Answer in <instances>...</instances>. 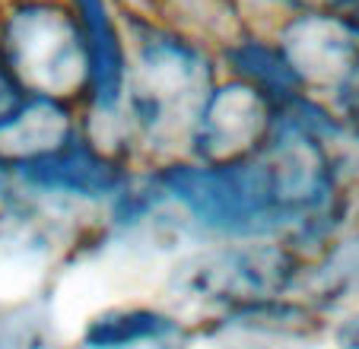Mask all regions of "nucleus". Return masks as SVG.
<instances>
[{
	"label": "nucleus",
	"mask_w": 359,
	"mask_h": 349,
	"mask_svg": "<svg viewBox=\"0 0 359 349\" xmlns=\"http://www.w3.org/2000/svg\"><path fill=\"white\" fill-rule=\"evenodd\" d=\"M334 343H337V349H359V311L340 324Z\"/></svg>",
	"instance_id": "f8f14e48"
},
{
	"label": "nucleus",
	"mask_w": 359,
	"mask_h": 349,
	"mask_svg": "<svg viewBox=\"0 0 359 349\" xmlns=\"http://www.w3.org/2000/svg\"><path fill=\"white\" fill-rule=\"evenodd\" d=\"M0 64L35 99H70L89 86V48L80 16L51 4H26L0 29Z\"/></svg>",
	"instance_id": "7ed1b4c3"
},
{
	"label": "nucleus",
	"mask_w": 359,
	"mask_h": 349,
	"mask_svg": "<svg viewBox=\"0 0 359 349\" xmlns=\"http://www.w3.org/2000/svg\"><path fill=\"white\" fill-rule=\"evenodd\" d=\"M156 191L217 235L255 242L290 228L299 232L264 146L229 165H172L156 174Z\"/></svg>",
	"instance_id": "f257e3e1"
},
{
	"label": "nucleus",
	"mask_w": 359,
	"mask_h": 349,
	"mask_svg": "<svg viewBox=\"0 0 359 349\" xmlns=\"http://www.w3.org/2000/svg\"><path fill=\"white\" fill-rule=\"evenodd\" d=\"M124 93L130 121L149 146L172 143L175 137L191 143L197 118L213 93L207 57L175 35L149 29L147 39H140Z\"/></svg>",
	"instance_id": "f03ea898"
},
{
	"label": "nucleus",
	"mask_w": 359,
	"mask_h": 349,
	"mask_svg": "<svg viewBox=\"0 0 359 349\" xmlns=\"http://www.w3.org/2000/svg\"><path fill=\"white\" fill-rule=\"evenodd\" d=\"M16 174L32 191L76 197V200H109V197H121L128 191L124 168L86 140H74L61 153L32 162Z\"/></svg>",
	"instance_id": "423d86ee"
},
{
	"label": "nucleus",
	"mask_w": 359,
	"mask_h": 349,
	"mask_svg": "<svg viewBox=\"0 0 359 349\" xmlns=\"http://www.w3.org/2000/svg\"><path fill=\"white\" fill-rule=\"evenodd\" d=\"M229 61L236 64L242 83L261 89L277 108L302 99V83L280 48L261 45V41H242V45L229 48Z\"/></svg>",
	"instance_id": "9d476101"
},
{
	"label": "nucleus",
	"mask_w": 359,
	"mask_h": 349,
	"mask_svg": "<svg viewBox=\"0 0 359 349\" xmlns=\"http://www.w3.org/2000/svg\"><path fill=\"white\" fill-rule=\"evenodd\" d=\"M74 140L76 124L70 108L57 99L29 95L20 111L0 124V172H20L61 153Z\"/></svg>",
	"instance_id": "0eeeda50"
},
{
	"label": "nucleus",
	"mask_w": 359,
	"mask_h": 349,
	"mask_svg": "<svg viewBox=\"0 0 359 349\" xmlns=\"http://www.w3.org/2000/svg\"><path fill=\"white\" fill-rule=\"evenodd\" d=\"M299 257L286 245H226L201 251L175 267L172 286L191 302L219 305L236 315L277 305L296 286Z\"/></svg>",
	"instance_id": "20e7f679"
},
{
	"label": "nucleus",
	"mask_w": 359,
	"mask_h": 349,
	"mask_svg": "<svg viewBox=\"0 0 359 349\" xmlns=\"http://www.w3.org/2000/svg\"><path fill=\"white\" fill-rule=\"evenodd\" d=\"M26 99H29V95L22 93V86L7 74V67L0 64V124L7 121V118H13V114L22 108V102H26Z\"/></svg>",
	"instance_id": "9b49d317"
},
{
	"label": "nucleus",
	"mask_w": 359,
	"mask_h": 349,
	"mask_svg": "<svg viewBox=\"0 0 359 349\" xmlns=\"http://www.w3.org/2000/svg\"><path fill=\"white\" fill-rule=\"evenodd\" d=\"M76 13H80V26L89 48L93 105L102 114H111L124 102V86H128V54H124L121 35L105 10V0H76Z\"/></svg>",
	"instance_id": "6e6552de"
},
{
	"label": "nucleus",
	"mask_w": 359,
	"mask_h": 349,
	"mask_svg": "<svg viewBox=\"0 0 359 349\" xmlns=\"http://www.w3.org/2000/svg\"><path fill=\"white\" fill-rule=\"evenodd\" d=\"M277 114L280 108L261 89L242 80L213 89L191 134V149L203 165H229L248 159L271 140Z\"/></svg>",
	"instance_id": "39448f33"
},
{
	"label": "nucleus",
	"mask_w": 359,
	"mask_h": 349,
	"mask_svg": "<svg viewBox=\"0 0 359 349\" xmlns=\"http://www.w3.org/2000/svg\"><path fill=\"white\" fill-rule=\"evenodd\" d=\"M184 336V327L172 315L156 308H111L95 315L83 330L86 349H137L165 346Z\"/></svg>",
	"instance_id": "1a4fd4ad"
}]
</instances>
